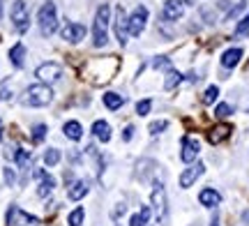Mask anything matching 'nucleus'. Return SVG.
I'll use <instances>...</instances> for the list:
<instances>
[{
    "label": "nucleus",
    "mask_w": 249,
    "mask_h": 226,
    "mask_svg": "<svg viewBox=\"0 0 249 226\" xmlns=\"http://www.w3.org/2000/svg\"><path fill=\"white\" fill-rule=\"evenodd\" d=\"M229 134H231V127L229 125H217L208 132V141L210 143H222L224 139H229Z\"/></svg>",
    "instance_id": "2eb2a0df"
},
{
    "label": "nucleus",
    "mask_w": 249,
    "mask_h": 226,
    "mask_svg": "<svg viewBox=\"0 0 249 226\" xmlns=\"http://www.w3.org/2000/svg\"><path fill=\"white\" fill-rule=\"evenodd\" d=\"M35 76L42 83H53V81H58V79L62 76V67L58 63H44V65H39V67H37Z\"/></svg>",
    "instance_id": "0eeeda50"
},
{
    "label": "nucleus",
    "mask_w": 249,
    "mask_h": 226,
    "mask_svg": "<svg viewBox=\"0 0 249 226\" xmlns=\"http://www.w3.org/2000/svg\"><path fill=\"white\" fill-rule=\"evenodd\" d=\"M145 23H148V9L143 7V5H139V7L134 9L132 14L127 17V28H129V35H141L143 28H145Z\"/></svg>",
    "instance_id": "423d86ee"
},
{
    "label": "nucleus",
    "mask_w": 249,
    "mask_h": 226,
    "mask_svg": "<svg viewBox=\"0 0 249 226\" xmlns=\"http://www.w3.org/2000/svg\"><path fill=\"white\" fill-rule=\"evenodd\" d=\"M53 102V90L46 83H33L23 95V104L26 106H46Z\"/></svg>",
    "instance_id": "f257e3e1"
},
{
    "label": "nucleus",
    "mask_w": 249,
    "mask_h": 226,
    "mask_svg": "<svg viewBox=\"0 0 249 226\" xmlns=\"http://www.w3.org/2000/svg\"><path fill=\"white\" fill-rule=\"evenodd\" d=\"M14 159H17L18 169H28V166L33 164V155L28 153V150H17V153H14Z\"/></svg>",
    "instance_id": "5701e85b"
},
{
    "label": "nucleus",
    "mask_w": 249,
    "mask_h": 226,
    "mask_svg": "<svg viewBox=\"0 0 249 226\" xmlns=\"http://www.w3.org/2000/svg\"><path fill=\"white\" fill-rule=\"evenodd\" d=\"M233 111H231V106L229 104H217V109H214V116L217 118H229Z\"/></svg>",
    "instance_id": "473e14b6"
},
{
    "label": "nucleus",
    "mask_w": 249,
    "mask_h": 226,
    "mask_svg": "<svg viewBox=\"0 0 249 226\" xmlns=\"http://www.w3.org/2000/svg\"><path fill=\"white\" fill-rule=\"evenodd\" d=\"M35 175L37 178H42V182H39V190H37V194L44 199V196H49L51 191H53V187H55V180L49 175V173H44V171H35Z\"/></svg>",
    "instance_id": "ddd939ff"
},
{
    "label": "nucleus",
    "mask_w": 249,
    "mask_h": 226,
    "mask_svg": "<svg viewBox=\"0 0 249 226\" xmlns=\"http://www.w3.org/2000/svg\"><path fill=\"white\" fill-rule=\"evenodd\" d=\"M86 37V28L79 26V23H67V26L62 28V39H67V42H81Z\"/></svg>",
    "instance_id": "f8f14e48"
},
{
    "label": "nucleus",
    "mask_w": 249,
    "mask_h": 226,
    "mask_svg": "<svg viewBox=\"0 0 249 226\" xmlns=\"http://www.w3.org/2000/svg\"><path fill=\"white\" fill-rule=\"evenodd\" d=\"M58 162H60V153H58L55 148L46 150V153H44V164H46V166H55Z\"/></svg>",
    "instance_id": "bb28decb"
},
{
    "label": "nucleus",
    "mask_w": 249,
    "mask_h": 226,
    "mask_svg": "<svg viewBox=\"0 0 249 226\" xmlns=\"http://www.w3.org/2000/svg\"><path fill=\"white\" fill-rule=\"evenodd\" d=\"M152 206L150 208L155 210V217H157V222L160 224H164L166 222V206H169V201H166V191H164V185L161 182H155V187H152Z\"/></svg>",
    "instance_id": "20e7f679"
},
{
    "label": "nucleus",
    "mask_w": 249,
    "mask_h": 226,
    "mask_svg": "<svg viewBox=\"0 0 249 226\" xmlns=\"http://www.w3.org/2000/svg\"><path fill=\"white\" fill-rule=\"evenodd\" d=\"M12 23L18 33H26L28 26H30V14H28V7L23 0H14L12 2Z\"/></svg>",
    "instance_id": "39448f33"
},
{
    "label": "nucleus",
    "mask_w": 249,
    "mask_h": 226,
    "mask_svg": "<svg viewBox=\"0 0 249 226\" xmlns=\"http://www.w3.org/2000/svg\"><path fill=\"white\" fill-rule=\"evenodd\" d=\"M203 171H205V166L201 162L187 166L185 171L180 173V187H185V190H187V187H192V185H194V182L203 175Z\"/></svg>",
    "instance_id": "1a4fd4ad"
},
{
    "label": "nucleus",
    "mask_w": 249,
    "mask_h": 226,
    "mask_svg": "<svg viewBox=\"0 0 249 226\" xmlns=\"http://www.w3.org/2000/svg\"><path fill=\"white\" fill-rule=\"evenodd\" d=\"M37 21H39V30L44 37H51L58 30V12H55L53 2H44L39 7V14H37Z\"/></svg>",
    "instance_id": "f03ea898"
},
{
    "label": "nucleus",
    "mask_w": 249,
    "mask_h": 226,
    "mask_svg": "<svg viewBox=\"0 0 249 226\" xmlns=\"http://www.w3.org/2000/svg\"><path fill=\"white\" fill-rule=\"evenodd\" d=\"M5 182H7V185H14V173H12V169H5Z\"/></svg>",
    "instance_id": "f704fd0d"
},
{
    "label": "nucleus",
    "mask_w": 249,
    "mask_h": 226,
    "mask_svg": "<svg viewBox=\"0 0 249 226\" xmlns=\"http://www.w3.org/2000/svg\"><path fill=\"white\" fill-rule=\"evenodd\" d=\"M83 217H86V210L76 208L74 212H70V226H83Z\"/></svg>",
    "instance_id": "a878e982"
},
{
    "label": "nucleus",
    "mask_w": 249,
    "mask_h": 226,
    "mask_svg": "<svg viewBox=\"0 0 249 226\" xmlns=\"http://www.w3.org/2000/svg\"><path fill=\"white\" fill-rule=\"evenodd\" d=\"M213 226H217V219H213Z\"/></svg>",
    "instance_id": "ea45409f"
},
{
    "label": "nucleus",
    "mask_w": 249,
    "mask_h": 226,
    "mask_svg": "<svg viewBox=\"0 0 249 226\" xmlns=\"http://www.w3.org/2000/svg\"><path fill=\"white\" fill-rule=\"evenodd\" d=\"M132 136H134V127L129 125V127H127V129L123 132V141H132Z\"/></svg>",
    "instance_id": "72a5a7b5"
},
{
    "label": "nucleus",
    "mask_w": 249,
    "mask_h": 226,
    "mask_svg": "<svg viewBox=\"0 0 249 226\" xmlns=\"http://www.w3.org/2000/svg\"><path fill=\"white\" fill-rule=\"evenodd\" d=\"M180 81H182L180 72H176V70H169V74H166V81H164V88H166V90H173V88H176Z\"/></svg>",
    "instance_id": "b1692460"
},
{
    "label": "nucleus",
    "mask_w": 249,
    "mask_h": 226,
    "mask_svg": "<svg viewBox=\"0 0 249 226\" xmlns=\"http://www.w3.org/2000/svg\"><path fill=\"white\" fill-rule=\"evenodd\" d=\"M166 127H169V122H166V120H155V122L150 125V134H161Z\"/></svg>",
    "instance_id": "2f4dec72"
},
{
    "label": "nucleus",
    "mask_w": 249,
    "mask_h": 226,
    "mask_svg": "<svg viewBox=\"0 0 249 226\" xmlns=\"http://www.w3.org/2000/svg\"><path fill=\"white\" fill-rule=\"evenodd\" d=\"M247 35H249V12L238 21V26H235V37H247Z\"/></svg>",
    "instance_id": "393cba45"
},
{
    "label": "nucleus",
    "mask_w": 249,
    "mask_h": 226,
    "mask_svg": "<svg viewBox=\"0 0 249 226\" xmlns=\"http://www.w3.org/2000/svg\"><path fill=\"white\" fill-rule=\"evenodd\" d=\"M182 2H187V5H194V0H182Z\"/></svg>",
    "instance_id": "e433bc0d"
},
{
    "label": "nucleus",
    "mask_w": 249,
    "mask_h": 226,
    "mask_svg": "<svg viewBox=\"0 0 249 226\" xmlns=\"http://www.w3.org/2000/svg\"><path fill=\"white\" fill-rule=\"evenodd\" d=\"M242 222H247V224H249V210H245V212H242Z\"/></svg>",
    "instance_id": "c9c22d12"
},
{
    "label": "nucleus",
    "mask_w": 249,
    "mask_h": 226,
    "mask_svg": "<svg viewBox=\"0 0 249 226\" xmlns=\"http://www.w3.org/2000/svg\"><path fill=\"white\" fill-rule=\"evenodd\" d=\"M86 194H88V182L86 180L71 182V187H70V199L71 201H81Z\"/></svg>",
    "instance_id": "f3484780"
},
{
    "label": "nucleus",
    "mask_w": 249,
    "mask_h": 226,
    "mask_svg": "<svg viewBox=\"0 0 249 226\" xmlns=\"http://www.w3.org/2000/svg\"><path fill=\"white\" fill-rule=\"evenodd\" d=\"M127 35H129V28H127V17H124V7L118 5L116 7V37L120 44H127Z\"/></svg>",
    "instance_id": "9d476101"
},
{
    "label": "nucleus",
    "mask_w": 249,
    "mask_h": 226,
    "mask_svg": "<svg viewBox=\"0 0 249 226\" xmlns=\"http://www.w3.org/2000/svg\"><path fill=\"white\" fill-rule=\"evenodd\" d=\"M92 132H95V136H97L99 141H104V143L111 141V127H108V122H104V120H97V122L92 125Z\"/></svg>",
    "instance_id": "a211bd4d"
},
{
    "label": "nucleus",
    "mask_w": 249,
    "mask_h": 226,
    "mask_svg": "<svg viewBox=\"0 0 249 226\" xmlns=\"http://www.w3.org/2000/svg\"><path fill=\"white\" fill-rule=\"evenodd\" d=\"M0 17H2V2H0Z\"/></svg>",
    "instance_id": "58836bf2"
},
{
    "label": "nucleus",
    "mask_w": 249,
    "mask_h": 226,
    "mask_svg": "<svg viewBox=\"0 0 249 226\" xmlns=\"http://www.w3.org/2000/svg\"><path fill=\"white\" fill-rule=\"evenodd\" d=\"M198 201L203 203L205 208H217L219 203H222V194L214 190H203L201 194H198Z\"/></svg>",
    "instance_id": "4468645a"
},
{
    "label": "nucleus",
    "mask_w": 249,
    "mask_h": 226,
    "mask_svg": "<svg viewBox=\"0 0 249 226\" xmlns=\"http://www.w3.org/2000/svg\"><path fill=\"white\" fill-rule=\"evenodd\" d=\"M65 136H67L70 141H79L81 136H83V127H81L76 120H70V122L65 125Z\"/></svg>",
    "instance_id": "412c9836"
},
{
    "label": "nucleus",
    "mask_w": 249,
    "mask_h": 226,
    "mask_svg": "<svg viewBox=\"0 0 249 226\" xmlns=\"http://www.w3.org/2000/svg\"><path fill=\"white\" fill-rule=\"evenodd\" d=\"M33 141L35 143H39V141H44V136H46V125H35L33 127Z\"/></svg>",
    "instance_id": "cd10ccee"
},
{
    "label": "nucleus",
    "mask_w": 249,
    "mask_h": 226,
    "mask_svg": "<svg viewBox=\"0 0 249 226\" xmlns=\"http://www.w3.org/2000/svg\"><path fill=\"white\" fill-rule=\"evenodd\" d=\"M198 153H201V143L196 141V139H192V136H185L182 139V153H180V159L185 164H192L198 157Z\"/></svg>",
    "instance_id": "6e6552de"
},
{
    "label": "nucleus",
    "mask_w": 249,
    "mask_h": 226,
    "mask_svg": "<svg viewBox=\"0 0 249 226\" xmlns=\"http://www.w3.org/2000/svg\"><path fill=\"white\" fill-rule=\"evenodd\" d=\"M108 14H111L108 5H102V7L97 9V14H95V26H92V42H95V46H104V44H107Z\"/></svg>",
    "instance_id": "7ed1b4c3"
},
{
    "label": "nucleus",
    "mask_w": 249,
    "mask_h": 226,
    "mask_svg": "<svg viewBox=\"0 0 249 226\" xmlns=\"http://www.w3.org/2000/svg\"><path fill=\"white\" fill-rule=\"evenodd\" d=\"M182 12H185L182 0H166L164 9H161V17H164V21H178L182 17Z\"/></svg>",
    "instance_id": "9b49d317"
},
{
    "label": "nucleus",
    "mask_w": 249,
    "mask_h": 226,
    "mask_svg": "<svg viewBox=\"0 0 249 226\" xmlns=\"http://www.w3.org/2000/svg\"><path fill=\"white\" fill-rule=\"evenodd\" d=\"M150 109H152V102L150 100H141L139 104H136V113H139V116H148V113H150Z\"/></svg>",
    "instance_id": "7c9ffc66"
},
{
    "label": "nucleus",
    "mask_w": 249,
    "mask_h": 226,
    "mask_svg": "<svg viewBox=\"0 0 249 226\" xmlns=\"http://www.w3.org/2000/svg\"><path fill=\"white\" fill-rule=\"evenodd\" d=\"M247 2H249V0H245V2H240V5H235V7H233L231 12L226 14V21H233V18H238V17H240L242 12H245V7H247Z\"/></svg>",
    "instance_id": "c85d7f7f"
},
{
    "label": "nucleus",
    "mask_w": 249,
    "mask_h": 226,
    "mask_svg": "<svg viewBox=\"0 0 249 226\" xmlns=\"http://www.w3.org/2000/svg\"><path fill=\"white\" fill-rule=\"evenodd\" d=\"M150 206H143L141 212L139 215H134L132 219H129V226H145L148 224V219H150Z\"/></svg>",
    "instance_id": "4be33fe9"
},
{
    "label": "nucleus",
    "mask_w": 249,
    "mask_h": 226,
    "mask_svg": "<svg viewBox=\"0 0 249 226\" xmlns=\"http://www.w3.org/2000/svg\"><path fill=\"white\" fill-rule=\"evenodd\" d=\"M23 58H26V46L23 44H14L9 51V60L14 67H23Z\"/></svg>",
    "instance_id": "6ab92c4d"
},
{
    "label": "nucleus",
    "mask_w": 249,
    "mask_h": 226,
    "mask_svg": "<svg viewBox=\"0 0 249 226\" xmlns=\"http://www.w3.org/2000/svg\"><path fill=\"white\" fill-rule=\"evenodd\" d=\"M123 104H124L123 95H118V92H107V95H104V106H107V109L118 111Z\"/></svg>",
    "instance_id": "aec40b11"
},
{
    "label": "nucleus",
    "mask_w": 249,
    "mask_h": 226,
    "mask_svg": "<svg viewBox=\"0 0 249 226\" xmlns=\"http://www.w3.org/2000/svg\"><path fill=\"white\" fill-rule=\"evenodd\" d=\"M240 58H242V49H229L222 55V65L226 70H231V67H235V65L240 63Z\"/></svg>",
    "instance_id": "dca6fc26"
},
{
    "label": "nucleus",
    "mask_w": 249,
    "mask_h": 226,
    "mask_svg": "<svg viewBox=\"0 0 249 226\" xmlns=\"http://www.w3.org/2000/svg\"><path fill=\"white\" fill-rule=\"evenodd\" d=\"M0 139H2V120H0Z\"/></svg>",
    "instance_id": "4c0bfd02"
},
{
    "label": "nucleus",
    "mask_w": 249,
    "mask_h": 226,
    "mask_svg": "<svg viewBox=\"0 0 249 226\" xmlns=\"http://www.w3.org/2000/svg\"><path fill=\"white\" fill-rule=\"evenodd\" d=\"M217 95H219L217 86H210V88H208V90L203 92V104H213V102L217 100Z\"/></svg>",
    "instance_id": "c756f323"
}]
</instances>
